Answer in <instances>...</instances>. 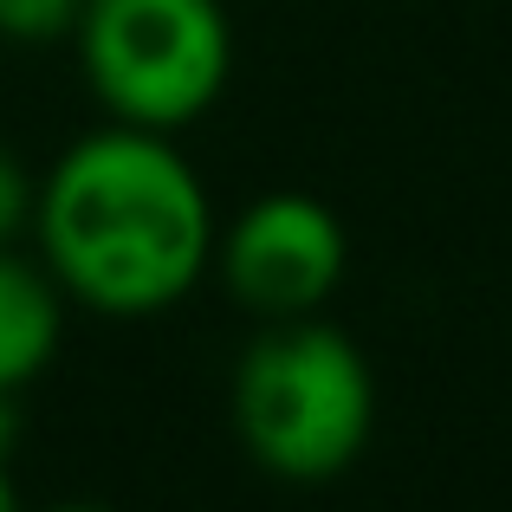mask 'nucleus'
Here are the masks:
<instances>
[{"label":"nucleus","instance_id":"f257e3e1","mask_svg":"<svg viewBox=\"0 0 512 512\" xmlns=\"http://www.w3.org/2000/svg\"><path fill=\"white\" fill-rule=\"evenodd\" d=\"M39 266L104 318H156L214 266V208L163 130L111 124L78 137L33 201Z\"/></svg>","mask_w":512,"mask_h":512},{"label":"nucleus","instance_id":"f03ea898","mask_svg":"<svg viewBox=\"0 0 512 512\" xmlns=\"http://www.w3.org/2000/svg\"><path fill=\"white\" fill-rule=\"evenodd\" d=\"M234 435L273 480H338L376 428V376L325 318H279L234 370Z\"/></svg>","mask_w":512,"mask_h":512},{"label":"nucleus","instance_id":"7ed1b4c3","mask_svg":"<svg viewBox=\"0 0 512 512\" xmlns=\"http://www.w3.org/2000/svg\"><path fill=\"white\" fill-rule=\"evenodd\" d=\"M72 39L104 111L163 137L214 111L234 72L221 0H85Z\"/></svg>","mask_w":512,"mask_h":512},{"label":"nucleus","instance_id":"20e7f679","mask_svg":"<svg viewBox=\"0 0 512 512\" xmlns=\"http://www.w3.org/2000/svg\"><path fill=\"white\" fill-rule=\"evenodd\" d=\"M214 273L260 325L318 318L350 273V234L318 195L273 188L214 234Z\"/></svg>","mask_w":512,"mask_h":512},{"label":"nucleus","instance_id":"39448f33","mask_svg":"<svg viewBox=\"0 0 512 512\" xmlns=\"http://www.w3.org/2000/svg\"><path fill=\"white\" fill-rule=\"evenodd\" d=\"M65 331V292L39 260L0 247V389H26L52 363Z\"/></svg>","mask_w":512,"mask_h":512},{"label":"nucleus","instance_id":"423d86ee","mask_svg":"<svg viewBox=\"0 0 512 512\" xmlns=\"http://www.w3.org/2000/svg\"><path fill=\"white\" fill-rule=\"evenodd\" d=\"M85 0H0V39L13 46H52L78 33Z\"/></svg>","mask_w":512,"mask_h":512},{"label":"nucleus","instance_id":"0eeeda50","mask_svg":"<svg viewBox=\"0 0 512 512\" xmlns=\"http://www.w3.org/2000/svg\"><path fill=\"white\" fill-rule=\"evenodd\" d=\"M33 201H39L33 175H26V163L0 143V247H13V240L33 227Z\"/></svg>","mask_w":512,"mask_h":512},{"label":"nucleus","instance_id":"6e6552de","mask_svg":"<svg viewBox=\"0 0 512 512\" xmlns=\"http://www.w3.org/2000/svg\"><path fill=\"white\" fill-rule=\"evenodd\" d=\"M7 441H13V396L0 389V454H7Z\"/></svg>","mask_w":512,"mask_h":512},{"label":"nucleus","instance_id":"1a4fd4ad","mask_svg":"<svg viewBox=\"0 0 512 512\" xmlns=\"http://www.w3.org/2000/svg\"><path fill=\"white\" fill-rule=\"evenodd\" d=\"M0 512H20V500H13V480H7V467H0Z\"/></svg>","mask_w":512,"mask_h":512},{"label":"nucleus","instance_id":"9d476101","mask_svg":"<svg viewBox=\"0 0 512 512\" xmlns=\"http://www.w3.org/2000/svg\"><path fill=\"white\" fill-rule=\"evenodd\" d=\"M46 512H111V506H98V500H65V506H46Z\"/></svg>","mask_w":512,"mask_h":512}]
</instances>
